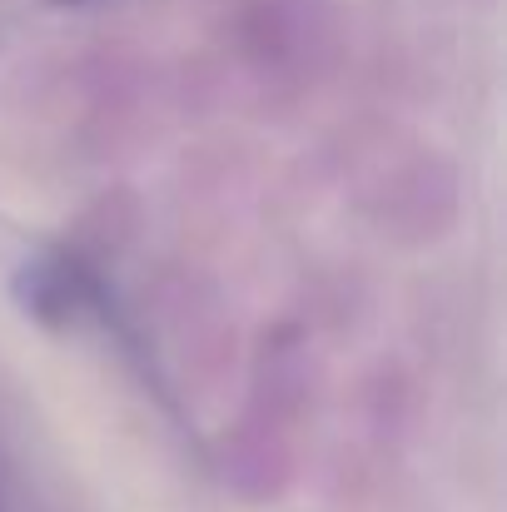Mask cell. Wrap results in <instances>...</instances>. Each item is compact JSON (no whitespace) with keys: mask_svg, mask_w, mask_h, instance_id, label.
<instances>
[{"mask_svg":"<svg viewBox=\"0 0 507 512\" xmlns=\"http://www.w3.org/2000/svg\"><path fill=\"white\" fill-rule=\"evenodd\" d=\"M0 512H10V508H5V498H0Z\"/></svg>","mask_w":507,"mask_h":512,"instance_id":"cell-1","label":"cell"},{"mask_svg":"<svg viewBox=\"0 0 507 512\" xmlns=\"http://www.w3.org/2000/svg\"><path fill=\"white\" fill-rule=\"evenodd\" d=\"M70 5H85V0H70Z\"/></svg>","mask_w":507,"mask_h":512,"instance_id":"cell-2","label":"cell"}]
</instances>
